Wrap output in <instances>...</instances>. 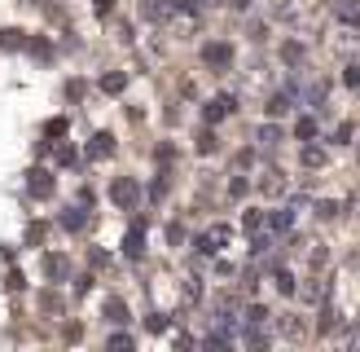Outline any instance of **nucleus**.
<instances>
[{
  "instance_id": "f257e3e1",
  "label": "nucleus",
  "mask_w": 360,
  "mask_h": 352,
  "mask_svg": "<svg viewBox=\"0 0 360 352\" xmlns=\"http://www.w3.org/2000/svg\"><path fill=\"white\" fill-rule=\"evenodd\" d=\"M110 194H114V203H123V207H128V203H137V180H119Z\"/></svg>"
},
{
  "instance_id": "f03ea898",
  "label": "nucleus",
  "mask_w": 360,
  "mask_h": 352,
  "mask_svg": "<svg viewBox=\"0 0 360 352\" xmlns=\"http://www.w3.org/2000/svg\"><path fill=\"white\" fill-rule=\"evenodd\" d=\"M229 57H233V48H229V44H211V48H207V62H211V66H215V62L224 66Z\"/></svg>"
},
{
  "instance_id": "7ed1b4c3",
  "label": "nucleus",
  "mask_w": 360,
  "mask_h": 352,
  "mask_svg": "<svg viewBox=\"0 0 360 352\" xmlns=\"http://www.w3.org/2000/svg\"><path fill=\"white\" fill-rule=\"evenodd\" d=\"M44 269H49L53 277H62V273H66V260H62V256H49V260H44Z\"/></svg>"
},
{
  "instance_id": "20e7f679",
  "label": "nucleus",
  "mask_w": 360,
  "mask_h": 352,
  "mask_svg": "<svg viewBox=\"0 0 360 352\" xmlns=\"http://www.w3.org/2000/svg\"><path fill=\"white\" fill-rule=\"evenodd\" d=\"M31 189H35V194H49V189H53V180H49V176H44V172H35V180H31Z\"/></svg>"
},
{
  "instance_id": "39448f33",
  "label": "nucleus",
  "mask_w": 360,
  "mask_h": 352,
  "mask_svg": "<svg viewBox=\"0 0 360 352\" xmlns=\"http://www.w3.org/2000/svg\"><path fill=\"white\" fill-rule=\"evenodd\" d=\"M128 251H132V256L141 251V229H132V234H128Z\"/></svg>"
}]
</instances>
